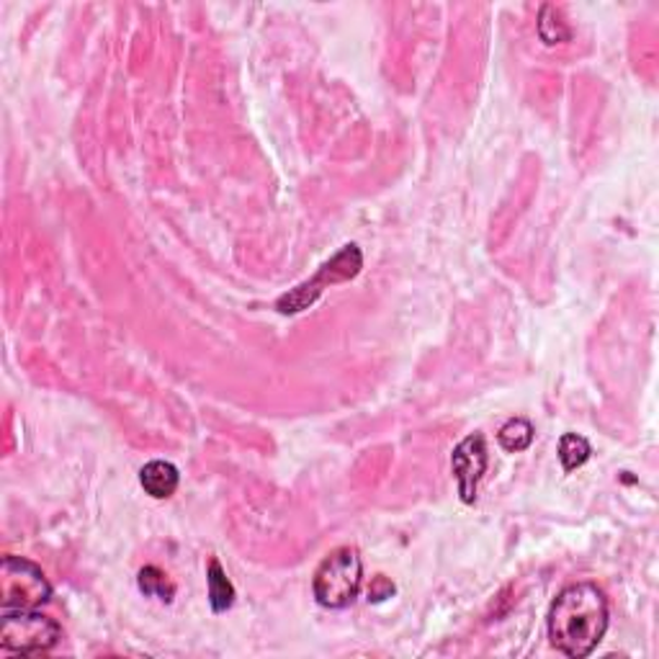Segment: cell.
Returning <instances> with one entry per match:
<instances>
[{"label":"cell","mask_w":659,"mask_h":659,"mask_svg":"<svg viewBox=\"0 0 659 659\" xmlns=\"http://www.w3.org/2000/svg\"><path fill=\"white\" fill-rule=\"evenodd\" d=\"M139 590L145 595H150V598H158L162 600V603H170L175 595V585L170 583L168 575L162 570H158V566H145V570H139Z\"/></svg>","instance_id":"11"},{"label":"cell","mask_w":659,"mask_h":659,"mask_svg":"<svg viewBox=\"0 0 659 659\" xmlns=\"http://www.w3.org/2000/svg\"><path fill=\"white\" fill-rule=\"evenodd\" d=\"M52 598V585L37 564L21 557H3L0 564V608L3 611H37Z\"/></svg>","instance_id":"5"},{"label":"cell","mask_w":659,"mask_h":659,"mask_svg":"<svg viewBox=\"0 0 659 659\" xmlns=\"http://www.w3.org/2000/svg\"><path fill=\"white\" fill-rule=\"evenodd\" d=\"M549 639L562 655L583 659L598 649L608 632V600L593 583L564 587L549 608Z\"/></svg>","instance_id":"1"},{"label":"cell","mask_w":659,"mask_h":659,"mask_svg":"<svg viewBox=\"0 0 659 659\" xmlns=\"http://www.w3.org/2000/svg\"><path fill=\"white\" fill-rule=\"evenodd\" d=\"M179 469L170 462H150L142 466L139 472V485L155 500L170 498V495L179 490Z\"/></svg>","instance_id":"7"},{"label":"cell","mask_w":659,"mask_h":659,"mask_svg":"<svg viewBox=\"0 0 659 659\" xmlns=\"http://www.w3.org/2000/svg\"><path fill=\"white\" fill-rule=\"evenodd\" d=\"M207 583H209L211 611L224 613L227 608H232V603H235V587H232L230 579H227L222 564H219L217 559H211Z\"/></svg>","instance_id":"8"},{"label":"cell","mask_w":659,"mask_h":659,"mask_svg":"<svg viewBox=\"0 0 659 659\" xmlns=\"http://www.w3.org/2000/svg\"><path fill=\"white\" fill-rule=\"evenodd\" d=\"M487 462H490V453H487V443L479 434L464 438L451 453L453 477H456L459 495H462L466 505L477 500V487L481 474L487 472Z\"/></svg>","instance_id":"6"},{"label":"cell","mask_w":659,"mask_h":659,"mask_svg":"<svg viewBox=\"0 0 659 659\" xmlns=\"http://www.w3.org/2000/svg\"><path fill=\"white\" fill-rule=\"evenodd\" d=\"M62 639L57 621L37 611H3L0 649L19 657H41Z\"/></svg>","instance_id":"4"},{"label":"cell","mask_w":659,"mask_h":659,"mask_svg":"<svg viewBox=\"0 0 659 659\" xmlns=\"http://www.w3.org/2000/svg\"><path fill=\"white\" fill-rule=\"evenodd\" d=\"M364 268V255H361L358 245H345L343 251H338L328 264L320 266V271L312 276L309 281L300 283V286L292 289L276 302V309L281 315H300V312L309 309L320 296L325 294V289L335 286V283H345L351 279H356Z\"/></svg>","instance_id":"3"},{"label":"cell","mask_w":659,"mask_h":659,"mask_svg":"<svg viewBox=\"0 0 659 659\" xmlns=\"http://www.w3.org/2000/svg\"><path fill=\"white\" fill-rule=\"evenodd\" d=\"M538 37L547 41L549 47L562 45V41L572 37V32L566 28L554 5H544L541 9V16H538Z\"/></svg>","instance_id":"12"},{"label":"cell","mask_w":659,"mask_h":659,"mask_svg":"<svg viewBox=\"0 0 659 659\" xmlns=\"http://www.w3.org/2000/svg\"><path fill=\"white\" fill-rule=\"evenodd\" d=\"M361 579H364V562H361L358 549L340 547L330 551L317 566L315 579H312V590H315L317 603L330 611H343L349 608L361 590Z\"/></svg>","instance_id":"2"},{"label":"cell","mask_w":659,"mask_h":659,"mask_svg":"<svg viewBox=\"0 0 659 659\" xmlns=\"http://www.w3.org/2000/svg\"><path fill=\"white\" fill-rule=\"evenodd\" d=\"M498 441L508 453H521L534 443V425L526 417H513L500 428Z\"/></svg>","instance_id":"9"},{"label":"cell","mask_w":659,"mask_h":659,"mask_svg":"<svg viewBox=\"0 0 659 659\" xmlns=\"http://www.w3.org/2000/svg\"><path fill=\"white\" fill-rule=\"evenodd\" d=\"M590 453H593L590 443L577 434H564L562 441H559V462H562L564 472L579 469V466L587 464Z\"/></svg>","instance_id":"10"}]
</instances>
